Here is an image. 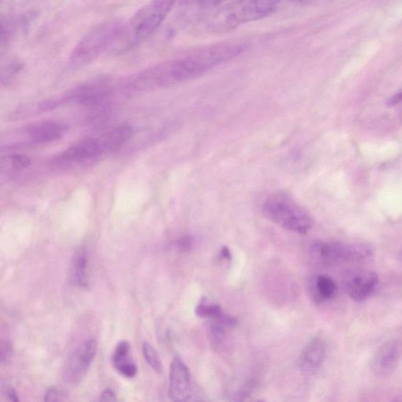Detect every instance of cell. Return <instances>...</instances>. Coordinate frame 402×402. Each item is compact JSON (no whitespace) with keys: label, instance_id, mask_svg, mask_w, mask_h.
I'll list each match as a JSON object with an SVG mask.
<instances>
[{"label":"cell","instance_id":"6da1fadb","mask_svg":"<svg viewBox=\"0 0 402 402\" xmlns=\"http://www.w3.org/2000/svg\"><path fill=\"white\" fill-rule=\"evenodd\" d=\"M244 41H228L199 49L184 57L167 60L133 76L123 84L124 93L136 94L178 85L194 80L243 54Z\"/></svg>","mask_w":402,"mask_h":402},{"label":"cell","instance_id":"7a4b0ae2","mask_svg":"<svg viewBox=\"0 0 402 402\" xmlns=\"http://www.w3.org/2000/svg\"><path fill=\"white\" fill-rule=\"evenodd\" d=\"M176 0H150L124 24L121 38L112 52H129L143 44L164 23Z\"/></svg>","mask_w":402,"mask_h":402},{"label":"cell","instance_id":"3957f363","mask_svg":"<svg viewBox=\"0 0 402 402\" xmlns=\"http://www.w3.org/2000/svg\"><path fill=\"white\" fill-rule=\"evenodd\" d=\"M279 3L280 0H234L216 11L208 20L206 26L211 32H229L269 16Z\"/></svg>","mask_w":402,"mask_h":402},{"label":"cell","instance_id":"277c9868","mask_svg":"<svg viewBox=\"0 0 402 402\" xmlns=\"http://www.w3.org/2000/svg\"><path fill=\"white\" fill-rule=\"evenodd\" d=\"M124 27L122 20H111L93 28L74 47L70 55V64L75 68L85 66L104 53L114 50Z\"/></svg>","mask_w":402,"mask_h":402},{"label":"cell","instance_id":"5b68a950","mask_svg":"<svg viewBox=\"0 0 402 402\" xmlns=\"http://www.w3.org/2000/svg\"><path fill=\"white\" fill-rule=\"evenodd\" d=\"M262 211L267 220L296 234L306 235L312 228V218L307 211L285 193L268 197Z\"/></svg>","mask_w":402,"mask_h":402},{"label":"cell","instance_id":"8992f818","mask_svg":"<svg viewBox=\"0 0 402 402\" xmlns=\"http://www.w3.org/2000/svg\"><path fill=\"white\" fill-rule=\"evenodd\" d=\"M312 249L322 262L327 264H362L374 255L372 247L365 243L316 242Z\"/></svg>","mask_w":402,"mask_h":402},{"label":"cell","instance_id":"52a82bcc","mask_svg":"<svg viewBox=\"0 0 402 402\" xmlns=\"http://www.w3.org/2000/svg\"><path fill=\"white\" fill-rule=\"evenodd\" d=\"M112 83L107 77H100L81 84L61 98L63 103H77L97 108L107 101L112 93Z\"/></svg>","mask_w":402,"mask_h":402},{"label":"cell","instance_id":"ba28073f","mask_svg":"<svg viewBox=\"0 0 402 402\" xmlns=\"http://www.w3.org/2000/svg\"><path fill=\"white\" fill-rule=\"evenodd\" d=\"M103 152L97 138L83 140L55 156L50 162L54 167L91 165L100 159Z\"/></svg>","mask_w":402,"mask_h":402},{"label":"cell","instance_id":"9c48e42d","mask_svg":"<svg viewBox=\"0 0 402 402\" xmlns=\"http://www.w3.org/2000/svg\"><path fill=\"white\" fill-rule=\"evenodd\" d=\"M97 343L89 338L78 345L69 355L66 365L64 377L68 383L76 384L85 377L96 355Z\"/></svg>","mask_w":402,"mask_h":402},{"label":"cell","instance_id":"30bf717a","mask_svg":"<svg viewBox=\"0 0 402 402\" xmlns=\"http://www.w3.org/2000/svg\"><path fill=\"white\" fill-rule=\"evenodd\" d=\"M191 375L179 357L172 360L169 374V396L174 401H187L191 397Z\"/></svg>","mask_w":402,"mask_h":402},{"label":"cell","instance_id":"8fae6325","mask_svg":"<svg viewBox=\"0 0 402 402\" xmlns=\"http://www.w3.org/2000/svg\"><path fill=\"white\" fill-rule=\"evenodd\" d=\"M379 284L378 274L371 271H357L349 275L345 287L352 300L362 302L377 291Z\"/></svg>","mask_w":402,"mask_h":402},{"label":"cell","instance_id":"7c38bea8","mask_svg":"<svg viewBox=\"0 0 402 402\" xmlns=\"http://www.w3.org/2000/svg\"><path fill=\"white\" fill-rule=\"evenodd\" d=\"M326 355V344L322 338L316 336L303 348L299 357V369L305 375L310 376L319 371Z\"/></svg>","mask_w":402,"mask_h":402},{"label":"cell","instance_id":"4fadbf2b","mask_svg":"<svg viewBox=\"0 0 402 402\" xmlns=\"http://www.w3.org/2000/svg\"><path fill=\"white\" fill-rule=\"evenodd\" d=\"M402 355V344L390 341L381 345L372 362L373 370L379 376H390L396 369Z\"/></svg>","mask_w":402,"mask_h":402},{"label":"cell","instance_id":"5bb4252c","mask_svg":"<svg viewBox=\"0 0 402 402\" xmlns=\"http://www.w3.org/2000/svg\"><path fill=\"white\" fill-rule=\"evenodd\" d=\"M67 128L64 124L45 122L28 126L25 130L31 143L36 144L50 143L64 136Z\"/></svg>","mask_w":402,"mask_h":402},{"label":"cell","instance_id":"9a60e30c","mask_svg":"<svg viewBox=\"0 0 402 402\" xmlns=\"http://www.w3.org/2000/svg\"><path fill=\"white\" fill-rule=\"evenodd\" d=\"M133 135V128L129 124H122L103 134L97 138L104 154L118 151L129 142Z\"/></svg>","mask_w":402,"mask_h":402},{"label":"cell","instance_id":"2e32d148","mask_svg":"<svg viewBox=\"0 0 402 402\" xmlns=\"http://www.w3.org/2000/svg\"><path fill=\"white\" fill-rule=\"evenodd\" d=\"M112 363L115 370L125 378L136 377L138 367L131 355V345L128 341L119 342L112 353Z\"/></svg>","mask_w":402,"mask_h":402},{"label":"cell","instance_id":"e0dca14e","mask_svg":"<svg viewBox=\"0 0 402 402\" xmlns=\"http://www.w3.org/2000/svg\"><path fill=\"white\" fill-rule=\"evenodd\" d=\"M88 250L84 247H81L75 253L71 267V280L77 287L82 288L88 287Z\"/></svg>","mask_w":402,"mask_h":402},{"label":"cell","instance_id":"ac0fdd59","mask_svg":"<svg viewBox=\"0 0 402 402\" xmlns=\"http://www.w3.org/2000/svg\"><path fill=\"white\" fill-rule=\"evenodd\" d=\"M317 296L321 300H333L337 293L336 282L326 275H319L315 280Z\"/></svg>","mask_w":402,"mask_h":402},{"label":"cell","instance_id":"d6986e66","mask_svg":"<svg viewBox=\"0 0 402 402\" xmlns=\"http://www.w3.org/2000/svg\"><path fill=\"white\" fill-rule=\"evenodd\" d=\"M31 164L30 159L24 155H10L2 160V171L9 173L24 170Z\"/></svg>","mask_w":402,"mask_h":402},{"label":"cell","instance_id":"ffe728a7","mask_svg":"<svg viewBox=\"0 0 402 402\" xmlns=\"http://www.w3.org/2000/svg\"><path fill=\"white\" fill-rule=\"evenodd\" d=\"M221 312H223V309L220 306L210 302L206 298H203L195 308L196 315L201 317V319L209 317V319H213Z\"/></svg>","mask_w":402,"mask_h":402},{"label":"cell","instance_id":"44dd1931","mask_svg":"<svg viewBox=\"0 0 402 402\" xmlns=\"http://www.w3.org/2000/svg\"><path fill=\"white\" fill-rule=\"evenodd\" d=\"M143 354L146 362L157 373L163 372V365L158 353L149 343L144 342L143 344Z\"/></svg>","mask_w":402,"mask_h":402},{"label":"cell","instance_id":"7402d4cb","mask_svg":"<svg viewBox=\"0 0 402 402\" xmlns=\"http://www.w3.org/2000/svg\"><path fill=\"white\" fill-rule=\"evenodd\" d=\"M227 329L228 327L216 321H213V324H211L209 336L211 343L213 347H220L223 343L225 338V334H227Z\"/></svg>","mask_w":402,"mask_h":402},{"label":"cell","instance_id":"603a6c76","mask_svg":"<svg viewBox=\"0 0 402 402\" xmlns=\"http://www.w3.org/2000/svg\"><path fill=\"white\" fill-rule=\"evenodd\" d=\"M23 65L19 61L10 62L2 70L1 83L2 85H8L18 73L22 71Z\"/></svg>","mask_w":402,"mask_h":402},{"label":"cell","instance_id":"cb8c5ba5","mask_svg":"<svg viewBox=\"0 0 402 402\" xmlns=\"http://www.w3.org/2000/svg\"><path fill=\"white\" fill-rule=\"evenodd\" d=\"M15 28H13L12 22L8 19H2L1 23V52L4 53L5 49L10 45L15 33Z\"/></svg>","mask_w":402,"mask_h":402},{"label":"cell","instance_id":"d4e9b609","mask_svg":"<svg viewBox=\"0 0 402 402\" xmlns=\"http://www.w3.org/2000/svg\"><path fill=\"white\" fill-rule=\"evenodd\" d=\"M257 382L255 379H250L245 383L242 389L239 391L237 397L239 400H244L256 389Z\"/></svg>","mask_w":402,"mask_h":402},{"label":"cell","instance_id":"484cf974","mask_svg":"<svg viewBox=\"0 0 402 402\" xmlns=\"http://www.w3.org/2000/svg\"><path fill=\"white\" fill-rule=\"evenodd\" d=\"M64 400H66L65 394L56 387H52L51 389H49L45 397V401H59Z\"/></svg>","mask_w":402,"mask_h":402},{"label":"cell","instance_id":"4316f807","mask_svg":"<svg viewBox=\"0 0 402 402\" xmlns=\"http://www.w3.org/2000/svg\"><path fill=\"white\" fill-rule=\"evenodd\" d=\"M13 355L12 345L8 341H3L1 347V362L6 364L10 362Z\"/></svg>","mask_w":402,"mask_h":402},{"label":"cell","instance_id":"83f0119b","mask_svg":"<svg viewBox=\"0 0 402 402\" xmlns=\"http://www.w3.org/2000/svg\"><path fill=\"white\" fill-rule=\"evenodd\" d=\"M177 246L181 251L188 252L192 248L193 240L189 237H183L179 240Z\"/></svg>","mask_w":402,"mask_h":402},{"label":"cell","instance_id":"f1b7e54d","mask_svg":"<svg viewBox=\"0 0 402 402\" xmlns=\"http://www.w3.org/2000/svg\"><path fill=\"white\" fill-rule=\"evenodd\" d=\"M190 1L203 6V8H210V6H215L220 4L223 0H190Z\"/></svg>","mask_w":402,"mask_h":402},{"label":"cell","instance_id":"f546056e","mask_svg":"<svg viewBox=\"0 0 402 402\" xmlns=\"http://www.w3.org/2000/svg\"><path fill=\"white\" fill-rule=\"evenodd\" d=\"M4 391V395L11 401H19L18 395L15 390V388L12 386H6Z\"/></svg>","mask_w":402,"mask_h":402},{"label":"cell","instance_id":"4dcf8cb0","mask_svg":"<svg viewBox=\"0 0 402 402\" xmlns=\"http://www.w3.org/2000/svg\"><path fill=\"white\" fill-rule=\"evenodd\" d=\"M100 401H117V394L112 389H105L101 395Z\"/></svg>","mask_w":402,"mask_h":402},{"label":"cell","instance_id":"1f68e13d","mask_svg":"<svg viewBox=\"0 0 402 402\" xmlns=\"http://www.w3.org/2000/svg\"><path fill=\"white\" fill-rule=\"evenodd\" d=\"M221 257L225 260L230 261L232 259V254L228 247H223L220 251Z\"/></svg>","mask_w":402,"mask_h":402},{"label":"cell","instance_id":"d6a6232c","mask_svg":"<svg viewBox=\"0 0 402 402\" xmlns=\"http://www.w3.org/2000/svg\"><path fill=\"white\" fill-rule=\"evenodd\" d=\"M401 102H402V93L395 95L389 101L391 105H398Z\"/></svg>","mask_w":402,"mask_h":402},{"label":"cell","instance_id":"836d02e7","mask_svg":"<svg viewBox=\"0 0 402 402\" xmlns=\"http://www.w3.org/2000/svg\"><path fill=\"white\" fill-rule=\"evenodd\" d=\"M289 1L297 3V4H302L309 1V0H289Z\"/></svg>","mask_w":402,"mask_h":402}]
</instances>
